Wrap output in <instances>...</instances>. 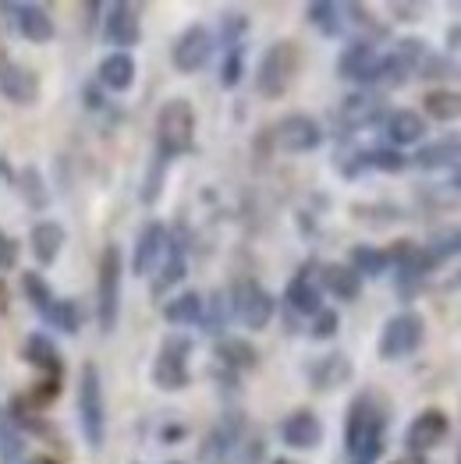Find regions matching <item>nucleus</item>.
I'll return each mask as SVG.
<instances>
[{
  "label": "nucleus",
  "instance_id": "nucleus-1",
  "mask_svg": "<svg viewBox=\"0 0 461 464\" xmlns=\"http://www.w3.org/2000/svg\"><path fill=\"white\" fill-rule=\"evenodd\" d=\"M348 464H377L384 454V411L373 404V397H358L348 408L345 426Z\"/></svg>",
  "mask_w": 461,
  "mask_h": 464
},
{
  "label": "nucleus",
  "instance_id": "nucleus-2",
  "mask_svg": "<svg viewBox=\"0 0 461 464\" xmlns=\"http://www.w3.org/2000/svg\"><path fill=\"white\" fill-rule=\"evenodd\" d=\"M195 139V111L189 100H167L156 114V153L160 160L189 153Z\"/></svg>",
  "mask_w": 461,
  "mask_h": 464
},
{
  "label": "nucleus",
  "instance_id": "nucleus-3",
  "mask_svg": "<svg viewBox=\"0 0 461 464\" xmlns=\"http://www.w3.org/2000/svg\"><path fill=\"white\" fill-rule=\"evenodd\" d=\"M78 422L89 450H100L107 436V404H103V383L96 365H85L78 376Z\"/></svg>",
  "mask_w": 461,
  "mask_h": 464
},
{
  "label": "nucleus",
  "instance_id": "nucleus-4",
  "mask_svg": "<svg viewBox=\"0 0 461 464\" xmlns=\"http://www.w3.org/2000/svg\"><path fill=\"white\" fill-rule=\"evenodd\" d=\"M121 276H124L121 248L107 245L100 256V273H96V323L103 334H114L117 315H121Z\"/></svg>",
  "mask_w": 461,
  "mask_h": 464
},
{
  "label": "nucleus",
  "instance_id": "nucleus-5",
  "mask_svg": "<svg viewBox=\"0 0 461 464\" xmlns=\"http://www.w3.org/2000/svg\"><path fill=\"white\" fill-rule=\"evenodd\" d=\"M295 68H299L295 46L291 43H273L267 53H263L260 68H256V89H260V96H267V100L284 96L288 85H291V78H295Z\"/></svg>",
  "mask_w": 461,
  "mask_h": 464
},
{
  "label": "nucleus",
  "instance_id": "nucleus-6",
  "mask_svg": "<svg viewBox=\"0 0 461 464\" xmlns=\"http://www.w3.org/2000/svg\"><path fill=\"white\" fill-rule=\"evenodd\" d=\"M426 337V326L423 319L416 315V312H397V315H390L387 319V326L380 330V358L387 362H397V358H408L412 351H419Z\"/></svg>",
  "mask_w": 461,
  "mask_h": 464
},
{
  "label": "nucleus",
  "instance_id": "nucleus-7",
  "mask_svg": "<svg viewBox=\"0 0 461 464\" xmlns=\"http://www.w3.org/2000/svg\"><path fill=\"white\" fill-rule=\"evenodd\" d=\"M273 295H270L263 284H256V280H241V284H234V291H230V315L241 323V326H249V330H263L270 319H273Z\"/></svg>",
  "mask_w": 461,
  "mask_h": 464
},
{
  "label": "nucleus",
  "instance_id": "nucleus-8",
  "mask_svg": "<svg viewBox=\"0 0 461 464\" xmlns=\"http://www.w3.org/2000/svg\"><path fill=\"white\" fill-rule=\"evenodd\" d=\"M210 57H213V36H210L206 25H189L181 36L174 39V46H171V61L185 75L202 72L210 64Z\"/></svg>",
  "mask_w": 461,
  "mask_h": 464
},
{
  "label": "nucleus",
  "instance_id": "nucleus-9",
  "mask_svg": "<svg viewBox=\"0 0 461 464\" xmlns=\"http://www.w3.org/2000/svg\"><path fill=\"white\" fill-rule=\"evenodd\" d=\"M277 146L284 153H312L323 146V128L319 121H312L309 114H291L277 124Z\"/></svg>",
  "mask_w": 461,
  "mask_h": 464
},
{
  "label": "nucleus",
  "instance_id": "nucleus-10",
  "mask_svg": "<svg viewBox=\"0 0 461 464\" xmlns=\"http://www.w3.org/2000/svg\"><path fill=\"white\" fill-rule=\"evenodd\" d=\"M36 92H39V82L25 64H18L11 57H0V96L7 103L29 107V103H36Z\"/></svg>",
  "mask_w": 461,
  "mask_h": 464
},
{
  "label": "nucleus",
  "instance_id": "nucleus-11",
  "mask_svg": "<svg viewBox=\"0 0 461 464\" xmlns=\"http://www.w3.org/2000/svg\"><path fill=\"white\" fill-rule=\"evenodd\" d=\"M0 11L11 14L15 29L29 39V43H50L54 33H57L54 29V18H50V11L43 4H4Z\"/></svg>",
  "mask_w": 461,
  "mask_h": 464
},
{
  "label": "nucleus",
  "instance_id": "nucleus-12",
  "mask_svg": "<svg viewBox=\"0 0 461 464\" xmlns=\"http://www.w3.org/2000/svg\"><path fill=\"white\" fill-rule=\"evenodd\" d=\"M444 436H447V415L436 411V408L419 411V415L412 419V426L405 429V450H408V454H426V450H433Z\"/></svg>",
  "mask_w": 461,
  "mask_h": 464
},
{
  "label": "nucleus",
  "instance_id": "nucleus-13",
  "mask_svg": "<svg viewBox=\"0 0 461 464\" xmlns=\"http://www.w3.org/2000/svg\"><path fill=\"white\" fill-rule=\"evenodd\" d=\"M380 57H384V53H377V50H373V43L358 39V43H351L345 53H341L338 72H341L348 82L373 85V82H377V75H380Z\"/></svg>",
  "mask_w": 461,
  "mask_h": 464
},
{
  "label": "nucleus",
  "instance_id": "nucleus-14",
  "mask_svg": "<svg viewBox=\"0 0 461 464\" xmlns=\"http://www.w3.org/2000/svg\"><path fill=\"white\" fill-rule=\"evenodd\" d=\"M189 341H167L163 351L156 354V365H153V380L160 387L174 390V387H185V380H189V369H185V362H189Z\"/></svg>",
  "mask_w": 461,
  "mask_h": 464
},
{
  "label": "nucleus",
  "instance_id": "nucleus-15",
  "mask_svg": "<svg viewBox=\"0 0 461 464\" xmlns=\"http://www.w3.org/2000/svg\"><path fill=\"white\" fill-rule=\"evenodd\" d=\"M185 273H189V245H185L181 234H171V237H167V248H163V259H160V266H156L153 291L163 295L167 287L181 284Z\"/></svg>",
  "mask_w": 461,
  "mask_h": 464
},
{
  "label": "nucleus",
  "instance_id": "nucleus-16",
  "mask_svg": "<svg viewBox=\"0 0 461 464\" xmlns=\"http://www.w3.org/2000/svg\"><path fill=\"white\" fill-rule=\"evenodd\" d=\"M167 237H171V231L163 224H146V231L139 234L135 252H132V273L135 276H146V273H153L160 266L163 248H167Z\"/></svg>",
  "mask_w": 461,
  "mask_h": 464
},
{
  "label": "nucleus",
  "instance_id": "nucleus-17",
  "mask_svg": "<svg viewBox=\"0 0 461 464\" xmlns=\"http://www.w3.org/2000/svg\"><path fill=\"white\" fill-rule=\"evenodd\" d=\"M103 36L107 43H114L121 50L135 46L142 36V25H139V7L135 4H114L107 11V22H103Z\"/></svg>",
  "mask_w": 461,
  "mask_h": 464
},
{
  "label": "nucleus",
  "instance_id": "nucleus-18",
  "mask_svg": "<svg viewBox=\"0 0 461 464\" xmlns=\"http://www.w3.org/2000/svg\"><path fill=\"white\" fill-rule=\"evenodd\" d=\"M384 135L390 150H405V146H419L426 139V117L416 111H394L387 117Z\"/></svg>",
  "mask_w": 461,
  "mask_h": 464
},
{
  "label": "nucleus",
  "instance_id": "nucleus-19",
  "mask_svg": "<svg viewBox=\"0 0 461 464\" xmlns=\"http://www.w3.org/2000/svg\"><path fill=\"white\" fill-rule=\"evenodd\" d=\"M280 440L291 447V450H312L319 440H323V426L312 411H291L284 422H280Z\"/></svg>",
  "mask_w": 461,
  "mask_h": 464
},
{
  "label": "nucleus",
  "instance_id": "nucleus-20",
  "mask_svg": "<svg viewBox=\"0 0 461 464\" xmlns=\"http://www.w3.org/2000/svg\"><path fill=\"white\" fill-rule=\"evenodd\" d=\"M412 163L419 170H461V135H447L423 146Z\"/></svg>",
  "mask_w": 461,
  "mask_h": 464
},
{
  "label": "nucleus",
  "instance_id": "nucleus-21",
  "mask_svg": "<svg viewBox=\"0 0 461 464\" xmlns=\"http://www.w3.org/2000/svg\"><path fill=\"white\" fill-rule=\"evenodd\" d=\"M100 85L111 89V92H128L135 85V57L128 50L107 53L100 61Z\"/></svg>",
  "mask_w": 461,
  "mask_h": 464
},
{
  "label": "nucleus",
  "instance_id": "nucleus-22",
  "mask_svg": "<svg viewBox=\"0 0 461 464\" xmlns=\"http://www.w3.org/2000/svg\"><path fill=\"white\" fill-rule=\"evenodd\" d=\"M284 298H288V305L299 312V315H309V319H316V315L323 312V291H319V284H316L309 273H299V276L288 284Z\"/></svg>",
  "mask_w": 461,
  "mask_h": 464
},
{
  "label": "nucleus",
  "instance_id": "nucleus-23",
  "mask_svg": "<svg viewBox=\"0 0 461 464\" xmlns=\"http://www.w3.org/2000/svg\"><path fill=\"white\" fill-rule=\"evenodd\" d=\"M238 443H241V426H238V419H228V422H221V426L206 436V443H202V461L224 464L230 454L238 450Z\"/></svg>",
  "mask_w": 461,
  "mask_h": 464
},
{
  "label": "nucleus",
  "instance_id": "nucleus-24",
  "mask_svg": "<svg viewBox=\"0 0 461 464\" xmlns=\"http://www.w3.org/2000/svg\"><path fill=\"white\" fill-rule=\"evenodd\" d=\"M319 291H330L338 302H355L358 291H362V276L351 270V266H341V263H330L319 273Z\"/></svg>",
  "mask_w": 461,
  "mask_h": 464
},
{
  "label": "nucleus",
  "instance_id": "nucleus-25",
  "mask_svg": "<svg viewBox=\"0 0 461 464\" xmlns=\"http://www.w3.org/2000/svg\"><path fill=\"white\" fill-rule=\"evenodd\" d=\"M306 14H309V22L316 25L319 36L334 39L345 33V7L334 4V0H316V4H309Z\"/></svg>",
  "mask_w": 461,
  "mask_h": 464
},
{
  "label": "nucleus",
  "instance_id": "nucleus-26",
  "mask_svg": "<svg viewBox=\"0 0 461 464\" xmlns=\"http://www.w3.org/2000/svg\"><path fill=\"white\" fill-rule=\"evenodd\" d=\"M29 241H33V256H36V263L50 266V263L57 259V252L64 248V231H61V224L46 220V224H36V227H33Z\"/></svg>",
  "mask_w": 461,
  "mask_h": 464
},
{
  "label": "nucleus",
  "instance_id": "nucleus-27",
  "mask_svg": "<svg viewBox=\"0 0 461 464\" xmlns=\"http://www.w3.org/2000/svg\"><path fill=\"white\" fill-rule=\"evenodd\" d=\"M202 312H206L202 309V298L195 291H185V295H178V298L167 302L163 319L174 323V326H192V323H202Z\"/></svg>",
  "mask_w": 461,
  "mask_h": 464
},
{
  "label": "nucleus",
  "instance_id": "nucleus-28",
  "mask_svg": "<svg viewBox=\"0 0 461 464\" xmlns=\"http://www.w3.org/2000/svg\"><path fill=\"white\" fill-rule=\"evenodd\" d=\"M387 263H390V256L384 248H373V245H355L351 248V270L358 273L362 280L366 276H380L387 270Z\"/></svg>",
  "mask_w": 461,
  "mask_h": 464
},
{
  "label": "nucleus",
  "instance_id": "nucleus-29",
  "mask_svg": "<svg viewBox=\"0 0 461 464\" xmlns=\"http://www.w3.org/2000/svg\"><path fill=\"white\" fill-rule=\"evenodd\" d=\"M377 117H380V100L377 96H351L345 103V111H341V121L348 128H362V124H369Z\"/></svg>",
  "mask_w": 461,
  "mask_h": 464
},
{
  "label": "nucleus",
  "instance_id": "nucleus-30",
  "mask_svg": "<svg viewBox=\"0 0 461 464\" xmlns=\"http://www.w3.org/2000/svg\"><path fill=\"white\" fill-rule=\"evenodd\" d=\"M426 111L436 121L461 117V92L458 89H433V92H426Z\"/></svg>",
  "mask_w": 461,
  "mask_h": 464
},
{
  "label": "nucleus",
  "instance_id": "nucleus-31",
  "mask_svg": "<svg viewBox=\"0 0 461 464\" xmlns=\"http://www.w3.org/2000/svg\"><path fill=\"white\" fill-rule=\"evenodd\" d=\"M43 315L57 326V330H64V334H75L78 330V305L75 302H64V298H54L46 309H43Z\"/></svg>",
  "mask_w": 461,
  "mask_h": 464
},
{
  "label": "nucleus",
  "instance_id": "nucleus-32",
  "mask_svg": "<svg viewBox=\"0 0 461 464\" xmlns=\"http://www.w3.org/2000/svg\"><path fill=\"white\" fill-rule=\"evenodd\" d=\"M426 256L433 259V266H440V263L451 259V256H461V231H444L440 237H433V241L426 245Z\"/></svg>",
  "mask_w": 461,
  "mask_h": 464
},
{
  "label": "nucleus",
  "instance_id": "nucleus-33",
  "mask_svg": "<svg viewBox=\"0 0 461 464\" xmlns=\"http://www.w3.org/2000/svg\"><path fill=\"white\" fill-rule=\"evenodd\" d=\"M25 354L33 358V362H39V365H57V348L43 337V334H33L29 337V348H25Z\"/></svg>",
  "mask_w": 461,
  "mask_h": 464
},
{
  "label": "nucleus",
  "instance_id": "nucleus-34",
  "mask_svg": "<svg viewBox=\"0 0 461 464\" xmlns=\"http://www.w3.org/2000/svg\"><path fill=\"white\" fill-rule=\"evenodd\" d=\"M238 82H241V50L230 46L228 57H224V68H221V85L230 89V85H238Z\"/></svg>",
  "mask_w": 461,
  "mask_h": 464
},
{
  "label": "nucleus",
  "instance_id": "nucleus-35",
  "mask_svg": "<svg viewBox=\"0 0 461 464\" xmlns=\"http://www.w3.org/2000/svg\"><path fill=\"white\" fill-rule=\"evenodd\" d=\"M25 291H29V298H33V305H36L39 312H43V309H46V305H50V302H54V295H50V287H46V284L39 280L36 273H29V276H25Z\"/></svg>",
  "mask_w": 461,
  "mask_h": 464
},
{
  "label": "nucleus",
  "instance_id": "nucleus-36",
  "mask_svg": "<svg viewBox=\"0 0 461 464\" xmlns=\"http://www.w3.org/2000/svg\"><path fill=\"white\" fill-rule=\"evenodd\" d=\"M334 330H338V312L323 309L316 319H312V334H316V337H330Z\"/></svg>",
  "mask_w": 461,
  "mask_h": 464
},
{
  "label": "nucleus",
  "instance_id": "nucleus-37",
  "mask_svg": "<svg viewBox=\"0 0 461 464\" xmlns=\"http://www.w3.org/2000/svg\"><path fill=\"white\" fill-rule=\"evenodd\" d=\"M15 259H18V245H15V237H7V234L0 231V270H11Z\"/></svg>",
  "mask_w": 461,
  "mask_h": 464
},
{
  "label": "nucleus",
  "instance_id": "nucleus-38",
  "mask_svg": "<svg viewBox=\"0 0 461 464\" xmlns=\"http://www.w3.org/2000/svg\"><path fill=\"white\" fill-rule=\"evenodd\" d=\"M401 464H426V461H401Z\"/></svg>",
  "mask_w": 461,
  "mask_h": 464
},
{
  "label": "nucleus",
  "instance_id": "nucleus-39",
  "mask_svg": "<svg viewBox=\"0 0 461 464\" xmlns=\"http://www.w3.org/2000/svg\"><path fill=\"white\" fill-rule=\"evenodd\" d=\"M458 284H461V273H458Z\"/></svg>",
  "mask_w": 461,
  "mask_h": 464
},
{
  "label": "nucleus",
  "instance_id": "nucleus-40",
  "mask_svg": "<svg viewBox=\"0 0 461 464\" xmlns=\"http://www.w3.org/2000/svg\"><path fill=\"white\" fill-rule=\"evenodd\" d=\"M171 464H181V461H171Z\"/></svg>",
  "mask_w": 461,
  "mask_h": 464
}]
</instances>
